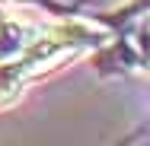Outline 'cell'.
Listing matches in <instances>:
<instances>
[{"label": "cell", "instance_id": "1", "mask_svg": "<svg viewBox=\"0 0 150 146\" xmlns=\"http://www.w3.org/2000/svg\"><path fill=\"white\" fill-rule=\"evenodd\" d=\"M96 41H102V32L80 22H64L51 32H38L16 57L0 60V105H10L35 73L67 60L77 51H86Z\"/></svg>", "mask_w": 150, "mask_h": 146}, {"label": "cell", "instance_id": "2", "mask_svg": "<svg viewBox=\"0 0 150 146\" xmlns=\"http://www.w3.org/2000/svg\"><path fill=\"white\" fill-rule=\"evenodd\" d=\"M35 35H38V32L32 29L29 22H23V19H6V16H3V19H0V60L16 57Z\"/></svg>", "mask_w": 150, "mask_h": 146}, {"label": "cell", "instance_id": "3", "mask_svg": "<svg viewBox=\"0 0 150 146\" xmlns=\"http://www.w3.org/2000/svg\"><path fill=\"white\" fill-rule=\"evenodd\" d=\"M10 3H23V0H10Z\"/></svg>", "mask_w": 150, "mask_h": 146}]
</instances>
